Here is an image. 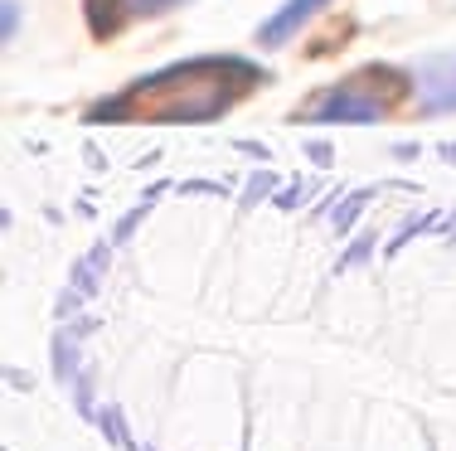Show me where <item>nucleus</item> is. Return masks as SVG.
<instances>
[{
	"mask_svg": "<svg viewBox=\"0 0 456 451\" xmlns=\"http://www.w3.org/2000/svg\"><path fill=\"white\" fill-rule=\"evenodd\" d=\"M257 83H263L257 63L238 53H204L126 83L117 98L93 107V122H214L253 98Z\"/></svg>",
	"mask_w": 456,
	"mask_h": 451,
	"instance_id": "f257e3e1",
	"label": "nucleus"
},
{
	"mask_svg": "<svg viewBox=\"0 0 456 451\" xmlns=\"http://www.w3.org/2000/svg\"><path fill=\"white\" fill-rule=\"evenodd\" d=\"M418 88V78H408L403 68H354L345 73L340 83L321 88L311 102H301L297 122H384V117H398Z\"/></svg>",
	"mask_w": 456,
	"mask_h": 451,
	"instance_id": "f03ea898",
	"label": "nucleus"
},
{
	"mask_svg": "<svg viewBox=\"0 0 456 451\" xmlns=\"http://www.w3.org/2000/svg\"><path fill=\"white\" fill-rule=\"evenodd\" d=\"M190 5V0H88V25L97 39H117L122 29H132L136 20H156L170 10Z\"/></svg>",
	"mask_w": 456,
	"mask_h": 451,
	"instance_id": "7ed1b4c3",
	"label": "nucleus"
},
{
	"mask_svg": "<svg viewBox=\"0 0 456 451\" xmlns=\"http://www.w3.org/2000/svg\"><path fill=\"white\" fill-rule=\"evenodd\" d=\"M418 107L422 112H456V53H437L418 73Z\"/></svg>",
	"mask_w": 456,
	"mask_h": 451,
	"instance_id": "20e7f679",
	"label": "nucleus"
},
{
	"mask_svg": "<svg viewBox=\"0 0 456 451\" xmlns=\"http://www.w3.org/2000/svg\"><path fill=\"white\" fill-rule=\"evenodd\" d=\"M325 5H330V0H287V5H281L277 15L257 29V39H263V44H287V39L301 35V29H306V20L316 15V10H325Z\"/></svg>",
	"mask_w": 456,
	"mask_h": 451,
	"instance_id": "39448f33",
	"label": "nucleus"
},
{
	"mask_svg": "<svg viewBox=\"0 0 456 451\" xmlns=\"http://www.w3.org/2000/svg\"><path fill=\"white\" fill-rule=\"evenodd\" d=\"M15 25H20V10L15 0H5V35H15Z\"/></svg>",
	"mask_w": 456,
	"mask_h": 451,
	"instance_id": "423d86ee",
	"label": "nucleus"
}]
</instances>
